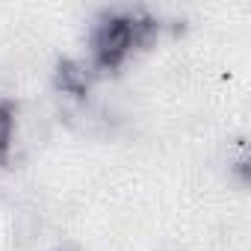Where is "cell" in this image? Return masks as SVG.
I'll return each instance as SVG.
<instances>
[{
    "label": "cell",
    "instance_id": "cell-1",
    "mask_svg": "<svg viewBox=\"0 0 251 251\" xmlns=\"http://www.w3.org/2000/svg\"><path fill=\"white\" fill-rule=\"evenodd\" d=\"M160 21L148 12L106 9L89 27V65L95 71H115L136 50L157 42Z\"/></svg>",
    "mask_w": 251,
    "mask_h": 251
},
{
    "label": "cell",
    "instance_id": "cell-2",
    "mask_svg": "<svg viewBox=\"0 0 251 251\" xmlns=\"http://www.w3.org/2000/svg\"><path fill=\"white\" fill-rule=\"evenodd\" d=\"M92 77H95V68L89 62H80V59H65L56 65V74H53V83L62 95L68 98H83L92 86Z\"/></svg>",
    "mask_w": 251,
    "mask_h": 251
},
{
    "label": "cell",
    "instance_id": "cell-3",
    "mask_svg": "<svg viewBox=\"0 0 251 251\" xmlns=\"http://www.w3.org/2000/svg\"><path fill=\"white\" fill-rule=\"evenodd\" d=\"M12 139H15V112L9 103L0 100V163H6L12 151Z\"/></svg>",
    "mask_w": 251,
    "mask_h": 251
}]
</instances>
